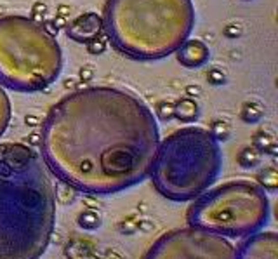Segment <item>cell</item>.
I'll list each match as a JSON object with an SVG mask.
<instances>
[{
    "mask_svg": "<svg viewBox=\"0 0 278 259\" xmlns=\"http://www.w3.org/2000/svg\"><path fill=\"white\" fill-rule=\"evenodd\" d=\"M47 169L71 188L109 195L151 174L160 146L148 106L117 89H84L60 101L40 136Z\"/></svg>",
    "mask_w": 278,
    "mask_h": 259,
    "instance_id": "obj_1",
    "label": "cell"
},
{
    "mask_svg": "<svg viewBox=\"0 0 278 259\" xmlns=\"http://www.w3.org/2000/svg\"><path fill=\"white\" fill-rule=\"evenodd\" d=\"M56 226V190L33 148L0 144V259H39Z\"/></svg>",
    "mask_w": 278,
    "mask_h": 259,
    "instance_id": "obj_2",
    "label": "cell"
},
{
    "mask_svg": "<svg viewBox=\"0 0 278 259\" xmlns=\"http://www.w3.org/2000/svg\"><path fill=\"white\" fill-rule=\"evenodd\" d=\"M221 169L223 151L216 136L200 127H188L160 143L150 176L160 195L188 202L207 192Z\"/></svg>",
    "mask_w": 278,
    "mask_h": 259,
    "instance_id": "obj_3",
    "label": "cell"
},
{
    "mask_svg": "<svg viewBox=\"0 0 278 259\" xmlns=\"http://www.w3.org/2000/svg\"><path fill=\"white\" fill-rule=\"evenodd\" d=\"M269 218L268 195L251 181H230L207 190L188 211V226L225 239H242L261 231Z\"/></svg>",
    "mask_w": 278,
    "mask_h": 259,
    "instance_id": "obj_4",
    "label": "cell"
},
{
    "mask_svg": "<svg viewBox=\"0 0 278 259\" xmlns=\"http://www.w3.org/2000/svg\"><path fill=\"white\" fill-rule=\"evenodd\" d=\"M143 259H237V247L225 237L186 226L162 235Z\"/></svg>",
    "mask_w": 278,
    "mask_h": 259,
    "instance_id": "obj_5",
    "label": "cell"
},
{
    "mask_svg": "<svg viewBox=\"0 0 278 259\" xmlns=\"http://www.w3.org/2000/svg\"><path fill=\"white\" fill-rule=\"evenodd\" d=\"M237 259H278L276 233L258 231L245 237L237 247Z\"/></svg>",
    "mask_w": 278,
    "mask_h": 259,
    "instance_id": "obj_6",
    "label": "cell"
},
{
    "mask_svg": "<svg viewBox=\"0 0 278 259\" xmlns=\"http://www.w3.org/2000/svg\"><path fill=\"white\" fill-rule=\"evenodd\" d=\"M178 58L179 61H183L184 66L193 68V63H195V66H202V63L207 59V49L200 42H188L178 53Z\"/></svg>",
    "mask_w": 278,
    "mask_h": 259,
    "instance_id": "obj_7",
    "label": "cell"
},
{
    "mask_svg": "<svg viewBox=\"0 0 278 259\" xmlns=\"http://www.w3.org/2000/svg\"><path fill=\"white\" fill-rule=\"evenodd\" d=\"M174 112L181 120L188 122V120H191V118L197 117V113H199V106H197L195 101H191V99H183V101H179L178 106H174Z\"/></svg>",
    "mask_w": 278,
    "mask_h": 259,
    "instance_id": "obj_8",
    "label": "cell"
},
{
    "mask_svg": "<svg viewBox=\"0 0 278 259\" xmlns=\"http://www.w3.org/2000/svg\"><path fill=\"white\" fill-rule=\"evenodd\" d=\"M11 118V106H9V99H7L6 92L0 89V136L4 134L7 124H9Z\"/></svg>",
    "mask_w": 278,
    "mask_h": 259,
    "instance_id": "obj_9",
    "label": "cell"
},
{
    "mask_svg": "<svg viewBox=\"0 0 278 259\" xmlns=\"http://www.w3.org/2000/svg\"><path fill=\"white\" fill-rule=\"evenodd\" d=\"M104 49H106V39L101 35L92 37V39L87 42V50H89L91 54H101L104 53Z\"/></svg>",
    "mask_w": 278,
    "mask_h": 259,
    "instance_id": "obj_10",
    "label": "cell"
},
{
    "mask_svg": "<svg viewBox=\"0 0 278 259\" xmlns=\"http://www.w3.org/2000/svg\"><path fill=\"white\" fill-rule=\"evenodd\" d=\"M45 14H47V4L45 2H35L32 6V19L35 23H44L45 21Z\"/></svg>",
    "mask_w": 278,
    "mask_h": 259,
    "instance_id": "obj_11",
    "label": "cell"
},
{
    "mask_svg": "<svg viewBox=\"0 0 278 259\" xmlns=\"http://www.w3.org/2000/svg\"><path fill=\"white\" fill-rule=\"evenodd\" d=\"M223 33H225V37H228V39H238L240 35H242V24L240 23H228L223 30Z\"/></svg>",
    "mask_w": 278,
    "mask_h": 259,
    "instance_id": "obj_12",
    "label": "cell"
},
{
    "mask_svg": "<svg viewBox=\"0 0 278 259\" xmlns=\"http://www.w3.org/2000/svg\"><path fill=\"white\" fill-rule=\"evenodd\" d=\"M207 77H209V80H210L212 84H221V82H225V75H223L219 70H210Z\"/></svg>",
    "mask_w": 278,
    "mask_h": 259,
    "instance_id": "obj_13",
    "label": "cell"
},
{
    "mask_svg": "<svg viewBox=\"0 0 278 259\" xmlns=\"http://www.w3.org/2000/svg\"><path fill=\"white\" fill-rule=\"evenodd\" d=\"M44 28H45V32H49V35H50V37H56V35H58V32H60V30L56 28V24L52 23V19L44 21Z\"/></svg>",
    "mask_w": 278,
    "mask_h": 259,
    "instance_id": "obj_14",
    "label": "cell"
},
{
    "mask_svg": "<svg viewBox=\"0 0 278 259\" xmlns=\"http://www.w3.org/2000/svg\"><path fill=\"white\" fill-rule=\"evenodd\" d=\"M58 16L60 18H68L70 12H71V7L70 6H65V4H61V6H58Z\"/></svg>",
    "mask_w": 278,
    "mask_h": 259,
    "instance_id": "obj_15",
    "label": "cell"
},
{
    "mask_svg": "<svg viewBox=\"0 0 278 259\" xmlns=\"http://www.w3.org/2000/svg\"><path fill=\"white\" fill-rule=\"evenodd\" d=\"M52 23L56 24V28H58V30L66 28V24H68V23H66V18H60V16H56V18L52 19Z\"/></svg>",
    "mask_w": 278,
    "mask_h": 259,
    "instance_id": "obj_16",
    "label": "cell"
},
{
    "mask_svg": "<svg viewBox=\"0 0 278 259\" xmlns=\"http://www.w3.org/2000/svg\"><path fill=\"white\" fill-rule=\"evenodd\" d=\"M80 77L86 79V80H91L92 79V70H91V68H87V66H84L82 70H80Z\"/></svg>",
    "mask_w": 278,
    "mask_h": 259,
    "instance_id": "obj_17",
    "label": "cell"
},
{
    "mask_svg": "<svg viewBox=\"0 0 278 259\" xmlns=\"http://www.w3.org/2000/svg\"><path fill=\"white\" fill-rule=\"evenodd\" d=\"M186 92H188L189 96H193V94L197 96V94H199V87H188V89H186Z\"/></svg>",
    "mask_w": 278,
    "mask_h": 259,
    "instance_id": "obj_18",
    "label": "cell"
},
{
    "mask_svg": "<svg viewBox=\"0 0 278 259\" xmlns=\"http://www.w3.org/2000/svg\"><path fill=\"white\" fill-rule=\"evenodd\" d=\"M2 12H4V7H2V6H0V14H2Z\"/></svg>",
    "mask_w": 278,
    "mask_h": 259,
    "instance_id": "obj_19",
    "label": "cell"
}]
</instances>
